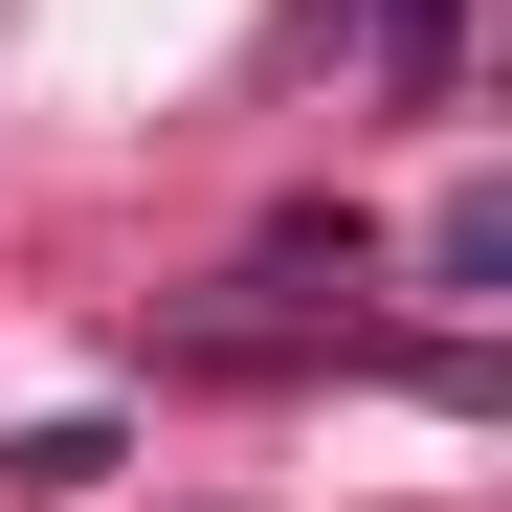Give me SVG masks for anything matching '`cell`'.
<instances>
[]
</instances>
